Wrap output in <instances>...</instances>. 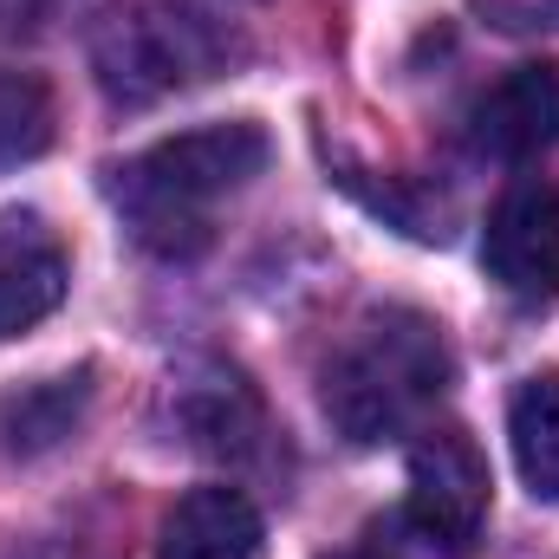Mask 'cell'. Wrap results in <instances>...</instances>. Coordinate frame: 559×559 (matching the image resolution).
<instances>
[{
	"label": "cell",
	"instance_id": "8",
	"mask_svg": "<svg viewBox=\"0 0 559 559\" xmlns=\"http://www.w3.org/2000/svg\"><path fill=\"white\" fill-rule=\"evenodd\" d=\"M261 508L241 488H189L156 534V559H261Z\"/></svg>",
	"mask_w": 559,
	"mask_h": 559
},
{
	"label": "cell",
	"instance_id": "13",
	"mask_svg": "<svg viewBox=\"0 0 559 559\" xmlns=\"http://www.w3.org/2000/svg\"><path fill=\"white\" fill-rule=\"evenodd\" d=\"M332 559H365V554H332Z\"/></svg>",
	"mask_w": 559,
	"mask_h": 559
},
{
	"label": "cell",
	"instance_id": "3",
	"mask_svg": "<svg viewBox=\"0 0 559 559\" xmlns=\"http://www.w3.org/2000/svg\"><path fill=\"white\" fill-rule=\"evenodd\" d=\"M241 59V39L182 0H138L98 20L92 33V72L111 105H156L176 92H195L222 79Z\"/></svg>",
	"mask_w": 559,
	"mask_h": 559
},
{
	"label": "cell",
	"instance_id": "6",
	"mask_svg": "<svg viewBox=\"0 0 559 559\" xmlns=\"http://www.w3.org/2000/svg\"><path fill=\"white\" fill-rule=\"evenodd\" d=\"M468 143L495 163H534L559 150V59H527L501 72L468 105Z\"/></svg>",
	"mask_w": 559,
	"mask_h": 559
},
{
	"label": "cell",
	"instance_id": "4",
	"mask_svg": "<svg viewBox=\"0 0 559 559\" xmlns=\"http://www.w3.org/2000/svg\"><path fill=\"white\" fill-rule=\"evenodd\" d=\"M488 501H495V475H488V455L475 449L468 429L455 423H436L417 429V449H411V527L436 554L462 559L481 540V521H488Z\"/></svg>",
	"mask_w": 559,
	"mask_h": 559
},
{
	"label": "cell",
	"instance_id": "9",
	"mask_svg": "<svg viewBox=\"0 0 559 559\" xmlns=\"http://www.w3.org/2000/svg\"><path fill=\"white\" fill-rule=\"evenodd\" d=\"M508 436H514V462H521L527 495L559 508V371H534L514 391Z\"/></svg>",
	"mask_w": 559,
	"mask_h": 559
},
{
	"label": "cell",
	"instance_id": "2",
	"mask_svg": "<svg viewBox=\"0 0 559 559\" xmlns=\"http://www.w3.org/2000/svg\"><path fill=\"white\" fill-rule=\"evenodd\" d=\"M455 358L436 332V319H423L411 306L371 312L325 365V417L338 423L352 442H391L423 429L436 411V397L449 391Z\"/></svg>",
	"mask_w": 559,
	"mask_h": 559
},
{
	"label": "cell",
	"instance_id": "1",
	"mask_svg": "<svg viewBox=\"0 0 559 559\" xmlns=\"http://www.w3.org/2000/svg\"><path fill=\"white\" fill-rule=\"evenodd\" d=\"M261 169H267V131L261 124H248V118L202 124V131L150 143L124 169H111V202L150 254L189 261L209 248L215 202L248 189Z\"/></svg>",
	"mask_w": 559,
	"mask_h": 559
},
{
	"label": "cell",
	"instance_id": "10",
	"mask_svg": "<svg viewBox=\"0 0 559 559\" xmlns=\"http://www.w3.org/2000/svg\"><path fill=\"white\" fill-rule=\"evenodd\" d=\"M85 404H92V371L26 384V391L0 397V442L13 455H39V449H52V442L72 436V423L85 417Z\"/></svg>",
	"mask_w": 559,
	"mask_h": 559
},
{
	"label": "cell",
	"instance_id": "5",
	"mask_svg": "<svg viewBox=\"0 0 559 559\" xmlns=\"http://www.w3.org/2000/svg\"><path fill=\"white\" fill-rule=\"evenodd\" d=\"M481 267L514 299H559V189L554 182H514L488 228H481Z\"/></svg>",
	"mask_w": 559,
	"mask_h": 559
},
{
	"label": "cell",
	"instance_id": "11",
	"mask_svg": "<svg viewBox=\"0 0 559 559\" xmlns=\"http://www.w3.org/2000/svg\"><path fill=\"white\" fill-rule=\"evenodd\" d=\"M52 131H59V111H52L46 79L0 66V169H20V163L46 156Z\"/></svg>",
	"mask_w": 559,
	"mask_h": 559
},
{
	"label": "cell",
	"instance_id": "7",
	"mask_svg": "<svg viewBox=\"0 0 559 559\" xmlns=\"http://www.w3.org/2000/svg\"><path fill=\"white\" fill-rule=\"evenodd\" d=\"M66 248L33 209H0V338L33 332L66 299Z\"/></svg>",
	"mask_w": 559,
	"mask_h": 559
},
{
	"label": "cell",
	"instance_id": "12",
	"mask_svg": "<svg viewBox=\"0 0 559 559\" xmlns=\"http://www.w3.org/2000/svg\"><path fill=\"white\" fill-rule=\"evenodd\" d=\"M501 33H559V0H475Z\"/></svg>",
	"mask_w": 559,
	"mask_h": 559
}]
</instances>
